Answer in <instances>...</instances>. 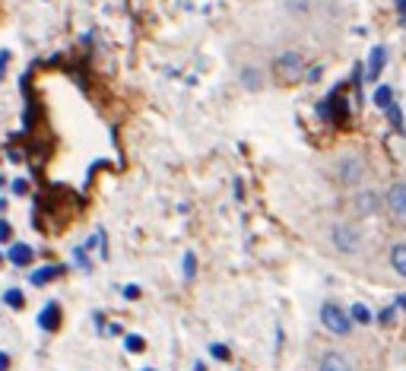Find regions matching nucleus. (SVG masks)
<instances>
[{"instance_id":"obj_2","label":"nucleus","mask_w":406,"mask_h":371,"mask_svg":"<svg viewBox=\"0 0 406 371\" xmlns=\"http://www.w3.org/2000/svg\"><path fill=\"white\" fill-rule=\"evenodd\" d=\"M321 324L327 327L333 337H349L352 333V317L340 301H324L321 305Z\"/></svg>"},{"instance_id":"obj_26","label":"nucleus","mask_w":406,"mask_h":371,"mask_svg":"<svg viewBox=\"0 0 406 371\" xmlns=\"http://www.w3.org/2000/svg\"><path fill=\"white\" fill-rule=\"evenodd\" d=\"M124 298H140V286H124Z\"/></svg>"},{"instance_id":"obj_12","label":"nucleus","mask_w":406,"mask_h":371,"mask_svg":"<svg viewBox=\"0 0 406 371\" xmlns=\"http://www.w3.org/2000/svg\"><path fill=\"white\" fill-rule=\"evenodd\" d=\"M390 267H393V273L406 279V241L390 244Z\"/></svg>"},{"instance_id":"obj_6","label":"nucleus","mask_w":406,"mask_h":371,"mask_svg":"<svg viewBox=\"0 0 406 371\" xmlns=\"http://www.w3.org/2000/svg\"><path fill=\"white\" fill-rule=\"evenodd\" d=\"M387 213H390L397 222H406V181H393L384 194Z\"/></svg>"},{"instance_id":"obj_13","label":"nucleus","mask_w":406,"mask_h":371,"mask_svg":"<svg viewBox=\"0 0 406 371\" xmlns=\"http://www.w3.org/2000/svg\"><path fill=\"white\" fill-rule=\"evenodd\" d=\"M283 10L292 20H308L311 16V0H283Z\"/></svg>"},{"instance_id":"obj_21","label":"nucleus","mask_w":406,"mask_h":371,"mask_svg":"<svg viewBox=\"0 0 406 371\" xmlns=\"http://www.w3.org/2000/svg\"><path fill=\"white\" fill-rule=\"evenodd\" d=\"M73 257H76V263H80V267L86 270V273L92 270V263H89V257H86V248H76V251H73Z\"/></svg>"},{"instance_id":"obj_32","label":"nucleus","mask_w":406,"mask_h":371,"mask_svg":"<svg viewBox=\"0 0 406 371\" xmlns=\"http://www.w3.org/2000/svg\"><path fill=\"white\" fill-rule=\"evenodd\" d=\"M194 371H207V365H203V362H194Z\"/></svg>"},{"instance_id":"obj_33","label":"nucleus","mask_w":406,"mask_h":371,"mask_svg":"<svg viewBox=\"0 0 406 371\" xmlns=\"http://www.w3.org/2000/svg\"><path fill=\"white\" fill-rule=\"evenodd\" d=\"M0 184H4V178H0Z\"/></svg>"},{"instance_id":"obj_34","label":"nucleus","mask_w":406,"mask_h":371,"mask_svg":"<svg viewBox=\"0 0 406 371\" xmlns=\"http://www.w3.org/2000/svg\"><path fill=\"white\" fill-rule=\"evenodd\" d=\"M146 371H152V368H146Z\"/></svg>"},{"instance_id":"obj_28","label":"nucleus","mask_w":406,"mask_h":371,"mask_svg":"<svg viewBox=\"0 0 406 371\" xmlns=\"http://www.w3.org/2000/svg\"><path fill=\"white\" fill-rule=\"evenodd\" d=\"M393 7H397V13L403 16V23H406V0H393Z\"/></svg>"},{"instance_id":"obj_11","label":"nucleus","mask_w":406,"mask_h":371,"mask_svg":"<svg viewBox=\"0 0 406 371\" xmlns=\"http://www.w3.org/2000/svg\"><path fill=\"white\" fill-rule=\"evenodd\" d=\"M6 257H10L13 267H29V263L35 260V251H32L29 244H23V241H13L10 244V254H6Z\"/></svg>"},{"instance_id":"obj_18","label":"nucleus","mask_w":406,"mask_h":371,"mask_svg":"<svg viewBox=\"0 0 406 371\" xmlns=\"http://www.w3.org/2000/svg\"><path fill=\"white\" fill-rule=\"evenodd\" d=\"M4 301H6L10 308H23V305H25V298H23V292H19V289H6Z\"/></svg>"},{"instance_id":"obj_27","label":"nucleus","mask_w":406,"mask_h":371,"mask_svg":"<svg viewBox=\"0 0 406 371\" xmlns=\"http://www.w3.org/2000/svg\"><path fill=\"white\" fill-rule=\"evenodd\" d=\"M317 80H321V67H311V70H308V83H317Z\"/></svg>"},{"instance_id":"obj_29","label":"nucleus","mask_w":406,"mask_h":371,"mask_svg":"<svg viewBox=\"0 0 406 371\" xmlns=\"http://www.w3.org/2000/svg\"><path fill=\"white\" fill-rule=\"evenodd\" d=\"M0 371H10V356L6 352H0Z\"/></svg>"},{"instance_id":"obj_4","label":"nucleus","mask_w":406,"mask_h":371,"mask_svg":"<svg viewBox=\"0 0 406 371\" xmlns=\"http://www.w3.org/2000/svg\"><path fill=\"white\" fill-rule=\"evenodd\" d=\"M352 197H349V213L355 219H368L381 210V194L371 191V187H352Z\"/></svg>"},{"instance_id":"obj_16","label":"nucleus","mask_w":406,"mask_h":371,"mask_svg":"<svg viewBox=\"0 0 406 371\" xmlns=\"http://www.w3.org/2000/svg\"><path fill=\"white\" fill-rule=\"evenodd\" d=\"M349 317H352L355 324H371V311H368L365 305H352L349 308Z\"/></svg>"},{"instance_id":"obj_5","label":"nucleus","mask_w":406,"mask_h":371,"mask_svg":"<svg viewBox=\"0 0 406 371\" xmlns=\"http://www.w3.org/2000/svg\"><path fill=\"white\" fill-rule=\"evenodd\" d=\"M330 244H333L340 254H355L362 248V232L349 222H336L330 229Z\"/></svg>"},{"instance_id":"obj_24","label":"nucleus","mask_w":406,"mask_h":371,"mask_svg":"<svg viewBox=\"0 0 406 371\" xmlns=\"http://www.w3.org/2000/svg\"><path fill=\"white\" fill-rule=\"evenodd\" d=\"M10 238H13L10 222H6V219H0V241H10Z\"/></svg>"},{"instance_id":"obj_9","label":"nucleus","mask_w":406,"mask_h":371,"mask_svg":"<svg viewBox=\"0 0 406 371\" xmlns=\"http://www.w3.org/2000/svg\"><path fill=\"white\" fill-rule=\"evenodd\" d=\"M317 371H352V365L340 352H324L321 362H317Z\"/></svg>"},{"instance_id":"obj_35","label":"nucleus","mask_w":406,"mask_h":371,"mask_svg":"<svg viewBox=\"0 0 406 371\" xmlns=\"http://www.w3.org/2000/svg\"><path fill=\"white\" fill-rule=\"evenodd\" d=\"M0 260H4V257H0Z\"/></svg>"},{"instance_id":"obj_1","label":"nucleus","mask_w":406,"mask_h":371,"mask_svg":"<svg viewBox=\"0 0 406 371\" xmlns=\"http://www.w3.org/2000/svg\"><path fill=\"white\" fill-rule=\"evenodd\" d=\"M365 172H368V165H365V159H362V153H343V156H336V162H333V175L343 187H359L362 181H365Z\"/></svg>"},{"instance_id":"obj_8","label":"nucleus","mask_w":406,"mask_h":371,"mask_svg":"<svg viewBox=\"0 0 406 371\" xmlns=\"http://www.w3.org/2000/svg\"><path fill=\"white\" fill-rule=\"evenodd\" d=\"M238 80H241V86H245L247 92H260L266 86V77H264V70H260L257 64H245V67H241Z\"/></svg>"},{"instance_id":"obj_30","label":"nucleus","mask_w":406,"mask_h":371,"mask_svg":"<svg viewBox=\"0 0 406 371\" xmlns=\"http://www.w3.org/2000/svg\"><path fill=\"white\" fill-rule=\"evenodd\" d=\"M381 320H384V324H390V320H393V308H387V311H381Z\"/></svg>"},{"instance_id":"obj_19","label":"nucleus","mask_w":406,"mask_h":371,"mask_svg":"<svg viewBox=\"0 0 406 371\" xmlns=\"http://www.w3.org/2000/svg\"><path fill=\"white\" fill-rule=\"evenodd\" d=\"M384 111H387V118H390V124H393V127H397V130L403 127V115H400V105H397V102H390Z\"/></svg>"},{"instance_id":"obj_31","label":"nucleus","mask_w":406,"mask_h":371,"mask_svg":"<svg viewBox=\"0 0 406 371\" xmlns=\"http://www.w3.org/2000/svg\"><path fill=\"white\" fill-rule=\"evenodd\" d=\"M397 305H400V308H403V311H406V295H397Z\"/></svg>"},{"instance_id":"obj_20","label":"nucleus","mask_w":406,"mask_h":371,"mask_svg":"<svg viewBox=\"0 0 406 371\" xmlns=\"http://www.w3.org/2000/svg\"><path fill=\"white\" fill-rule=\"evenodd\" d=\"M194 273H197V257L194 251H187L184 254V279H194Z\"/></svg>"},{"instance_id":"obj_15","label":"nucleus","mask_w":406,"mask_h":371,"mask_svg":"<svg viewBox=\"0 0 406 371\" xmlns=\"http://www.w3.org/2000/svg\"><path fill=\"white\" fill-rule=\"evenodd\" d=\"M390 102H393V89H390V86H387V83H381L378 89H374V105H378V108L384 111Z\"/></svg>"},{"instance_id":"obj_17","label":"nucleus","mask_w":406,"mask_h":371,"mask_svg":"<svg viewBox=\"0 0 406 371\" xmlns=\"http://www.w3.org/2000/svg\"><path fill=\"white\" fill-rule=\"evenodd\" d=\"M124 346H127V352H143L146 349V339L137 337V333H130V337H124Z\"/></svg>"},{"instance_id":"obj_10","label":"nucleus","mask_w":406,"mask_h":371,"mask_svg":"<svg viewBox=\"0 0 406 371\" xmlns=\"http://www.w3.org/2000/svg\"><path fill=\"white\" fill-rule=\"evenodd\" d=\"M38 327H42V330H57V327H61V305H57V301H48V305L42 308Z\"/></svg>"},{"instance_id":"obj_25","label":"nucleus","mask_w":406,"mask_h":371,"mask_svg":"<svg viewBox=\"0 0 406 371\" xmlns=\"http://www.w3.org/2000/svg\"><path fill=\"white\" fill-rule=\"evenodd\" d=\"M25 191H29V184H25L23 178H16V181H13V194H16V197H23Z\"/></svg>"},{"instance_id":"obj_22","label":"nucleus","mask_w":406,"mask_h":371,"mask_svg":"<svg viewBox=\"0 0 406 371\" xmlns=\"http://www.w3.org/2000/svg\"><path fill=\"white\" fill-rule=\"evenodd\" d=\"M209 352H213V358H219V362H228V349L222 343H213V346H209Z\"/></svg>"},{"instance_id":"obj_3","label":"nucleus","mask_w":406,"mask_h":371,"mask_svg":"<svg viewBox=\"0 0 406 371\" xmlns=\"http://www.w3.org/2000/svg\"><path fill=\"white\" fill-rule=\"evenodd\" d=\"M273 73L283 80H298L304 73V51H298V48L279 51L276 61H273Z\"/></svg>"},{"instance_id":"obj_7","label":"nucleus","mask_w":406,"mask_h":371,"mask_svg":"<svg viewBox=\"0 0 406 371\" xmlns=\"http://www.w3.org/2000/svg\"><path fill=\"white\" fill-rule=\"evenodd\" d=\"M384 67H387V48L384 45L371 48V54H368V64H365V77H362V80H368V83L381 80V70H384Z\"/></svg>"},{"instance_id":"obj_14","label":"nucleus","mask_w":406,"mask_h":371,"mask_svg":"<svg viewBox=\"0 0 406 371\" xmlns=\"http://www.w3.org/2000/svg\"><path fill=\"white\" fill-rule=\"evenodd\" d=\"M63 273V267H57V263H51V267H42V270H35V273L29 276L32 279V286H48L51 279H57V276Z\"/></svg>"},{"instance_id":"obj_23","label":"nucleus","mask_w":406,"mask_h":371,"mask_svg":"<svg viewBox=\"0 0 406 371\" xmlns=\"http://www.w3.org/2000/svg\"><path fill=\"white\" fill-rule=\"evenodd\" d=\"M6 64H10V51H6V48H0V80L6 77Z\"/></svg>"}]
</instances>
